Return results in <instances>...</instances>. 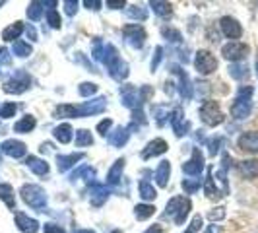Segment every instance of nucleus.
Masks as SVG:
<instances>
[{
  "instance_id": "1",
  "label": "nucleus",
  "mask_w": 258,
  "mask_h": 233,
  "mask_svg": "<svg viewBox=\"0 0 258 233\" xmlns=\"http://www.w3.org/2000/svg\"><path fill=\"white\" fill-rule=\"evenodd\" d=\"M252 91H254L252 86H246V88H241V90L237 91V97H235V101L231 105L233 119L243 121V119H246V116L250 115V109H252V101H250Z\"/></svg>"
},
{
  "instance_id": "2",
  "label": "nucleus",
  "mask_w": 258,
  "mask_h": 233,
  "mask_svg": "<svg viewBox=\"0 0 258 233\" xmlns=\"http://www.w3.org/2000/svg\"><path fill=\"white\" fill-rule=\"evenodd\" d=\"M190 200L188 198H184V196H175V198H171L167 202V214L169 218H173V221L177 223V225H182L184 220H186V216H188V212H190Z\"/></svg>"
},
{
  "instance_id": "3",
  "label": "nucleus",
  "mask_w": 258,
  "mask_h": 233,
  "mask_svg": "<svg viewBox=\"0 0 258 233\" xmlns=\"http://www.w3.org/2000/svg\"><path fill=\"white\" fill-rule=\"evenodd\" d=\"M20 194H22V200L27 206L35 208V210H43L47 204V193L39 185H24Z\"/></svg>"
},
{
  "instance_id": "4",
  "label": "nucleus",
  "mask_w": 258,
  "mask_h": 233,
  "mask_svg": "<svg viewBox=\"0 0 258 233\" xmlns=\"http://www.w3.org/2000/svg\"><path fill=\"white\" fill-rule=\"evenodd\" d=\"M200 119H202V123L204 125H208V127H218V125H221L223 123V113H221L220 105H218V101H204L202 103V107H200Z\"/></svg>"
},
{
  "instance_id": "5",
  "label": "nucleus",
  "mask_w": 258,
  "mask_h": 233,
  "mask_svg": "<svg viewBox=\"0 0 258 233\" xmlns=\"http://www.w3.org/2000/svg\"><path fill=\"white\" fill-rule=\"evenodd\" d=\"M29 84H31V78H29V74H26L24 70H16V72H14V76L8 78V80L4 82L2 90L6 91V93L20 95V93H24V91L29 88Z\"/></svg>"
},
{
  "instance_id": "6",
  "label": "nucleus",
  "mask_w": 258,
  "mask_h": 233,
  "mask_svg": "<svg viewBox=\"0 0 258 233\" xmlns=\"http://www.w3.org/2000/svg\"><path fill=\"white\" fill-rule=\"evenodd\" d=\"M194 66L202 76H208L218 70V59L210 51H198L194 56Z\"/></svg>"
},
{
  "instance_id": "7",
  "label": "nucleus",
  "mask_w": 258,
  "mask_h": 233,
  "mask_svg": "<svg viewBox=\"0 0 258 233\" xmlns=\"http://www.w3.org/2000/svg\"><path fill=\"white\" fill-rule=\"evenodd\" d=\"M221 54H223V59H227L231 63H241L248 54V47L241 41H231V43L221 47Z\"/></svg>"
},
{
  "instance_id": "8",
  "label": "nucleus",
  "mask_w": 258,
  "mask_h": 233,
  "mask_svg": "<svg viewBox=\"0 0 258 233\" xmlns=\"http://www.w3.org/2000/svg\"><path fill=\"white\" fill-rule=\"evenodd\" d=\"M122 35L126 39L132 49H142L144 47V41H146V31H144L142 26L138 24H130V26L122 27Z\"/></svg>"
},
{
  "instance_id": "9",
  "label": "nucleus",
  "mask_w": 258,
  "mask_h": 233,
  "mask_svg": "<svg viewBox=\"0 0 258 233\" xmlns=\"http://www.w3.org/2000/svg\"><path fill=\"white\" fill-rule=\"evenodd\" d=\"M105 107H107V99H105L103 95H99V97H95L91 101H84L82 105H78L76 111H78V116H91V115L103 113Z\"/></svg>"
},
{
  "instance_id": "10",
  "label": "nucleus",
  "mask_w": 258,
  "mask_h": 233,
  "mask_svg": "<svg viewBox=\"0 0 258 233\" xmlns=\"http://www.w3.org/2000/svg\"><path fill=\"white\" fill-rule=\"evenodd\" d=\"M202 171H204V155L200 152V148H194L192 157L182 163V173H186L190 177H200Z\"/></svg>"
},
{
  "instance_id": "11",
  "label": "nucleus",
  "mask_w": 258,
  "mask_h": 233,
  "mask_svg": "<svg viewBox=\"0 0 258 233\" xmlns=\"http://www.w3.org/2000/svg\"><path fill=\"white\" fill-rule=\"evenodd\" d=\"M220 27H221V33H223L227 39H233V41L243 35V27H241V24H239L235 18H231V16L221 18Z\"/></svg>"
},
{
  "instance_id": "12",
  "label": "nucleus",
  "mask_w": 258,
  "mask_h": 233,
  "mask_svg": "<svg viewBox=\"0 0 258 233\" xmlns=\"http://www.w3.org/2000/svg\"><path fill=\"white\" fill-rule=\"evenodd\" d=\"M120 97H122V105L128 109H138L142 107V99H140V90L136 86H122L120 88Z\"/></svg>"
},
{
  "instance_id": "13",
  "label": "nucleus",
  "mask_w": 258,
  "mask_h": 233,
  "mask_svg": "<svg viewBox=\"0 0 258 233\" xmlns=\"http://www.w3.org/2000/svg\"><path fill=\"white\" fill-rule=\"evenodd\" d=\"M239 148L248 154H258V132L256 130H248L239 136Z\"/></svg>"
},
{
  "instance_id": "14",
  "label": "nucleus",
  "mask_w": 258,
  "mask_h": 233,
  "mask_svg": "<svg viewBox=\"0 0 258 233\" xmlns=\"http://www.w3.org/2000/svg\"><path fill=\"white\" fill-rule=\"evenodd\" d=\"M167 142L163 138H155L152 142H148V146L142 150V159H150V157H155V155H161L167 152Z\"/></svg>"
},
{
  "instance_id": "15",
  "label": "nucleus",
  "mask_w": 258,
  "mask_h": 233,
  "mask_svg": "<svg viewBox=\"0 0 258 233\" xmlns=\"http://www.w3.org/2000/svg\"><path fill=\"white\" fill-rule=\"evenodd\" d=\"M16 225L22 233H37L39 231V221L26 216L24 212H16Z\"/></svg>"
},
{
  "instance_id": "16",
  "label": "nucleus",
  "mask_w": 258,
  "mask_h": 233,
  "mask_svg": "<svg viewBox=\"0 0 258 233\" xmlns=\"http://www.w3.org/2000/svg\"><path fill=\"white\" fill-rule=\"evenodd\" d=\"M171 127H173V132L177 134V136H182V134H186V130H188V123H184V111H182L181 107H177L173 113H171Z\"/></svg>"
},
{
  "instance_id": "17",
  "label": "nucleus",
  "mask_w": 258,
  "mask_h": 233,
  "mask_svg": "<svg viewBox=\"0 0 258 233\" xmlns=\"http://www.w3.org/2000/svg\"><path fill=\"white\" fill-rule=\"evenodd\" d=\"M171 72L173 74H177L179 80H181V86H179V90H181V95L184 99H190L192 97V86H190V80H188V74L182 70L181 66H171Z\"/></svg>"
},
{
  "instance_id": "18",
  "label": "nucleus",
  "mask_w": 258,
  "mask_h": 233,
  "mask_svg": "<svg viewBox=\"0 0 258 233\" xmlns=\"http://www.w3.org/2000/svg\"><path fill=\"white\" fill-rule=\"evenodd\" d=\"M2 152L6 155H10L14 159H18V157H24L27 154V148L24 142H20V140H6V142L2 144Z\"/></svg>"
},
{
  "instance_id": "19",
  "label": "nucleus",
  "mask_w": 258,
  "mask_h": 233,
  "mask_svg": "<svg viewBox=\"0 0 258 233\" xmlns=\"http://www.w3.org/2000/svg\"><path fill=\"white\" fill-rule=\"evenodd\" d=\"M109 193H111V189H109L107 185H97V183H93V185H91V204H93V206H101L105 200L109 198Z\"/></svg>"
},
{
  "instance_id": "20",
  "label": "nucleus",
  "mask_w": 258,
  "mask_h": 233,
  "mask_svg": "<svg viewBox=\"0 0 258 233\" xmlns=\"http://www.w3.org/2000/svg\"><path fill=\"white\" fill-rule=\"evenodd\" d=\"M169 175H171V163H169L167 159L159 161V165H157V169H155L154 177H155V183H157L161 189H165V187H167Z\"/></svg>"
},
{
  "instance_id": "21",
  "label": "nucleus",
  "mask_w": 258,
  "mask_h": 233,
  "mask_svg": "<svg viewBox=\"0 0 258 233\" xmlns=\"http://www.w3.org/2000/svg\"><path fill=\"white\" fill-rule=\"evenodd\" d=\"M128 138H130V129H126V127H116L109 134V142L113 144L115 148H122L124 144L128 142Z\"/></svg>"
},
{
  "instance_id": "22",
  "label": "nucleus",
  "mask_w": 258,
  "mask_h": 233,
  "mask_svg": "<svg viewBox=\"0 0 258 233\" xmlns=\"http://www.w3.org/2000/svg\"><path fill=\"white\" fill-rule=\"evenodd\" d=\"M26 165L31 169L35 175H47V173H49V163H47L45 159H39V157H35V155H27Z\"/></svg>"
},
{
  "instance_id": "23",
  "label": "nucleus",
  "mask_w": 258,
  "mask_h": 233,
  "mask_svg": "<svg viewBox=\"0 0 258 233\" xmlns=\"http://www.w3.org/2000/svg\"><path fill=\"white\" fill-rule=\"evenodd\" d=\"M124 157H118L115 163H113V167L109 169V173H107V185H116V183L122 179V169H124Z\"/></svg>"
},
{
  "instance_id": "24",
  "label": "nucleus",
  "mask_w": 258,
  "mask_h": 233,
  "mask_svg": "<svg viewBox=\"0 0 258 233\" xmlns=\"http://www.w3.org/2000/svg\"><path fill=\"white\" fill-rule=\"evenodd\" d=\"M239 173L245 179H256L258 177V159H245L239 163Z\"/></svg>"
},
{
  "instance_id": "25",
  "label": "nucleus",
  "mask_w": 258,
  "mask_h": 233,
  "mask_svg": "<svg viewBox=\"0 0 258 233\" xmlns=\"http://www.w3.org/2000/svg\"><path fill=\"white\" fill-rule=\"evenodd\" d=\"M80 159H84V154H70V155H58L56 157V165H58V171H68L72 165H76Z\"/></svg>"
},
{
  "instance_id": "26",
  "label": "nucleus",
  "mask_w": 258,
  "mask_h": 233,
  "mask_svg": "<svg viewBox=\"0 0 258 233\" xmlns=\"http://www.w3.org/2000/svg\"><path fill=\"white\" fill-rule=\"evenodd\" d=\"M0 200H4L8 208L16 210V196H14L12 185H8V183H0Z\"/></svg>"
},
{
  "instance_id": "27",
  "label": "nucleus",
  "mask_w": 258,
  "mask_h": 233,
  "mask_svg": "<svg viewBox=\"0 0 258 233\" xmlns=\"http://www.w3.org/2000/svg\"><path fill=\"white\" fill-rule=\"evenodd\" d=\"M72 127L68 125V123H64V125H58L56 129L52 130V134H54V138L58 140L60 144H68L70 140H72Z\"/></svg>"
},
{
  "instance_id": "28",
  "label": "nucleus",
  "mask_w": 258,
  "mask_h": 233,
  "mask_svg": "<svg viewBox=\"0 0 258 233\" xmlns=\"http://www.w3.org/2000/svg\"><path fill=\"white\" fill-rule=\"evenodd\" d=\"M35 125H37L35 116L26 115V116H22V119H20V121L14 125V130H16V132H22V134H26V132H31V130L35 129Z\"/></svg>"
},
{
  "instance_id": "29",
  "label": "nucleus",
  "mask_w": 258,
  "mask_h": 233,
  "mask_svg": "<svg viewBox=\"0 0 258 233\" xmlns=\"http://www.w3.org/2000/svg\"><path fill=\"white\" fill-rule=\"evenodd\" d=\"M22 31H26V27H24V24L22 22H16V24H12V26H8L4 31H2V39L4 41H18V37L22 35Z\"/></svg>"
},
{
  "instance_id": "30",
  "label": "nucleus",
  "mask_w": 258,
  "mask_h": 233,
  "mask_svg": "<svg viewBox=\"0 0 258 233\" xmlns=\"http://www.w3.org/2000/svg\"><path fill=\"white\" fill-rule=\"evenodd\" d=\"M54 116H56V119H74V116H78L76 105H70V103L58 105V107L54 109Z\"/></svg>"
},
{
  "instance_id": "31",
  "label": "nucleus",
  "mask_w": 258,
  "mask_h": 233,
  "mask_svg": "<svg viewBox=\"0 0 258 233\" xmlns=\"http://www.w3.org/2000/svg\"><path fill=\"white\" fill-rule=\"evenodd\" d=\"M12 52L16 56H20V59H26L29 56L33 49H31V45L26 43V41H22V39H18V41H14V47H12Z\"/></svg>"
},
{
  "instance_id": "32",
  "label": "nucleus",
  "mask_w": 258,
  "mask_h": 233,
  "mask_svg": "<svg viewBox=\"0 0 258 233\" xmlns=\"http://www.w3.org/2000/svg\"><path fill=\"white\" fill-rule=\"evenodd\" d=\"M154 214H155L154 204H138V206L134 208V216H136L138 220H148V218H152Z\"/></svg>"
},
{
  "instance_id": "33",
  "label": "nucleus",
  "mask_w": 258,
  "mask_h": 233,
  "mask_svg": "<svg viewBox=\"0 0 258 233\" xmlns=\"http://www.w3.org/2000/svg\"><path fill=\"white\" fill-rule=\"evenodd\" d=\"M229 74H231V78H235V80H245V78L248 76V66L243 65V63H233V65L229 66Z\"/></svg>"
},
{
  "instance_id": "34",
  "label": "nucleus",
  "mask_w": 258,
  "mask_h": 233,
  "mask_svg": "<svg viewBox=\"0 0 258 233\" xmlns=\"http://www.w3.org/2000/svg\"><path fill=\"white\" fill-rule=\"evenodd\" d=\"M45 4L43 2H31L29 6H27V18L31 20V22H39L41 20V16H43V8Z\"/></svg>"
},
{
  "instance_id": "35",
  "label": "nucleus",
  "mask_w": 258,
  "mask_h": 233,
  "mask_svg": "<svg viewBox=\"0 0 258 233\" xmlns=\"http://www.w3.org/2000/svg\"><path fill=\"white\" fill-rule=\"evenodd\" d=\"M93 144V136H91L90 130L80 129L76 130V146L78 148H86V146H91Z\"/></svg>"
},
{
  "instance_id": "36",
  "label": "nucleus",
  "mask_w": 258,
  "mask_h": 233,
  "mask_svg": "<svg viewBox=\"0 0 258 233\" xmlns=\"http://www.w3.org/2000/svg\"><path fill=\"white\" fill-rule=\"evenodd\" d=\"M80 177H84V179H86L88 183H93V177H95V169L82 165V167L78 169V171H74V173L70 175V179H72V181H76V179H80Z\"/></svg>"
},
{
  "instance_id": "37",
  "label": "nucleus",
  "mask_w": 258,
  "mask_h": 233,
  "mask_svg": "<svg viewBox=\"0 0 258 233\" xmlns=\"http://www.w3.org/2000/svg\"><path fill=\"white\" fill-rule=\"evenodd\" d=\"M138 191H140V196H142L144 200H155V196H157L154 185H150L148 181H140Z\"/></svg>"
},
{
  "instance_id": "38",
  "label": "nucleus",
  "mask_w": 258,
  "mask_h": 233,
  "mask_svg": "<svg viewBox=\"0 0 258 233\" xmlns=\"http://www.w3.org/2000/svg\"><path fill=\"white\" fill-rule=\"evenodd\" d=\"M150 6L154 8V12L157 16H161V18H167L171 16V4L169 2H159V0H154V2H150Z\"/></svg>"
},
{
  "instance_id": "39",
  "label": "nucleus",
  "mask_w": 258,
  "mask_h": 233,
  "mask_svg": "<svg viewBox=\"0 0 258 233\" xmlns=\"http://www.w3.org/2000/svg\"><path fill=\"white\" fill-rule=\"evenodd\" d=\"M204 193H206L208 198H218L221 196L220 191L214 187V177H212V171L208 173V179H206V185H204Z\"/></svg>"
},
{
  "instance_id": "40",
  "label": "nucleus",
  "mask_w": 258,
  "mask_h": 233,
  "mask_svg": "<svg viewBox=\"0 0 258 233\" xmlns=\"http://www.w3.org/2000/svg\"><path fill=\"white\" fill-rule=\"evenodd\" d=\"M78 93H80L82 97H91L93 93H97V84H93V82H84V84H80Z\"/></svg>"
},
{
  "instance_id": "41",
  "label": "nucleus",
  "mask_w": 258,
  "mask_h": 233,
  "mask_svg": "<svg viewBox=\"0 0 258 233\" xmlns=\"http://www.w3.org/2000/svg\"><path fill=\"white\" fill-rule=\"evenodd\" d=\"M126 16L132 18V20H140V22H144V20L148 18V12H146L144 8H140V6H128V8H126Z\"/></svg>"
},
{
  "instance_id": "42",
  "label": "nucleus",
  "mask_w": 258,
  "mask_h": 233,
  "mask_svg": "<svg viewBox=\"0 0 258 233\" xmlns=\"http://www.w3.org/2000/svg\"><path fill=\"white\" fill-rule=\"evenodd\" d=\"M47 22H49V26L54 27V29H58L60 24H62V20H60V14L56 12L54 8H49V12H47Z\"/></svg>"
},
{
  "instance_id": "43",
  "label": "nucleus",
  "mask_w": 258,
  "mask_h": 233,
  "mask_svg": "<svg viewBox=\"0 0 258 233\" xmlns=\"http://www.w3.org/2000/svg\"><path fill=\"white\" fill-rule=\"evenodd\" d=\"M16 111H18V105L16 103H4L0 107V116L2 119H10V116L16 115Z\"/></svg>"
},
{
  "instance_id": "44",
  "label": "nucleus",
  "mask_w": 258,
  "mask_h": 233,
  "mask_svg": "<svg viewBox=\"0 0 258 233\" xmlns=\"http://www.w3.org/2000/svg\"><path fill=\"white\" fill-rule=\"evenodd\" d=\"M182 189H184V193H186V194L196 193V191L200 189V179H194V181H190V179H184V181H182Z\"/></svg>"
},
{
  "instance_id": "45",
  "label": "nucleus",
  "mask_w": 258,
  "mask_h": 233,
  "mask_svg": "<svg viewBox=\"0 0 258 233\" xmlns=\"http://www.w3.org/2000/svg\"><path fill=\"white\" fill-rule=\"evenodd\" d=\"M161 33H163L169 41H173V43H179V41L182 39L181 33H179L177 29H173V27H163V29H161Z\"/></svg>"
},
{
  "instance_id": "46",
  "label": "nucleus",
  "mask_w": 258,
  "mask_h": 233,
  "mask_svg": "<svg viewBox=\"0 0 258 233\" xmlns=\"http://www.w3.org/2000/svg\"><path fill=\"white\" fill-rule=\"evenodd\" d=\"M208 218L212 221H220L225 218V208L223 206H218V208H214V210H210L208 212Z\"/></svg>"
},
{
  "instance_id": "47",
  "label": "nucleus",
  "mask_w": 258,
  "mask_h": 233,
  "mask_svg": "<svg viewBox=\"0 0 258 233\" xmlns=\"http://www.w3.org/2000/svg\"><path fill=\"white\" fill-rule=\"evenodd\" d=\"M200 227H202V216L198 214V216H194V218H192L190 225L186 227V231H184V233H198V231H200Z\"/></svg>"
},
{
  "instance_id": "48",
  "label": "nucleus",
  "mask_w": 258,
  "mask_h": 233,
  "mask_svg": "<svg viewBox=\"0 0 258 233\" xmlns=\"http://www.w3.org/2000/svg\"><path fill=\"white\" fill-rule=\"evenodd\" d=\"M154 113H155V119H157V125H159V127H163V125H165V121L171 116L167 111H165V109H161V107H155Z\"/></svg>"
},
{
  "instance_id": "49",
  "label": "nucleus",
  "mask_w": 258,
  "mask_h": 233,
  "mask_svg": "<svg viewBox=\"0 0 258 233\" xmlns=\"http://www.w3.org/2000/svg\"><path fill=\"white\" fill-rule=\"evenodd\" d=\"M111 125H113V121H111V119H105V121H101V123L97 125V132H99L101 136H107V132H109V129H111Z\"/></svg>"
},
{
  "instance_id": "50",
  "label": "nucleus",
  "mask_w": 258,
  "mask_h": 233,
  "mask_svg": "<svg viewBox=\"0 0 258 233\" xmlns=\"http://www.w3.org/2000/svg\"><path fill=\"white\" fill-rule=\"evenodd\" d=\"M12 63V54L8 49H4V47H0V66L2 65H10Z\"/></svg>"
},
{
  "instance_id": "51",
  "label": "nucleus",
  "mask_w": 258,
  "mask_h": 233,
  "mask_svg": "<svg viewBox=\"0 0 258 233\" xmlns=\"http://www.w3.org/2000/svg\"><path fill=\"white\" fill-rule=\"evenodd\" d=\"M221 144V138H212V140H208V148H210V155H216L218 154V146Z\"/></svg>"
},
{
  "instance_id": "52",
  "label": "nucleus",
  "mask_w": 258,
  "mask_h": 233,
  "mask_svg": "<svg viewBox=\"0 0 258 233\" xmlns=\"http://www.w3.org/2000/svg\"><path fill=\"white\" fill-rule=\"evenodd\" d=\"M64 10H66V14H68V16H74V14H76V10H78V2H76V0H66Z\"/></svg>"
},
{
  "instance_id": "53",
  "label": "nucleus",
  "mask_w": 258,
  "mask_h": 233,
  "mask_svg": "<svg viewBox=\"0 0 258 233\" xmlns=\"http://www.w3.org/2000/svg\"><path fill=\"white\" fill-rule=\"evenodd\" d=\"M43 231L45 233H64V229H62L60 225H56V223H45V225H43Z\"/></svg>"
},
{
  "instance_id": "54",
  "label": "nucleus",
  "mask_w": 258,
  "mask_h": 233,
  "mask_svg": "<svg viewBox=\"0 0 258 233\" xmlns=\"http://www.w3.org/2000/svg\"><path fill=\"white\" fill-rule=\"evenodd\" d=\"M161 52H163V49H161V47H155V56L152 59V70H157L159 61H161Z\"/></svg>"
},
{
  "instance_id": "55",
  "label": "nucleus",
  "mask_w": 258,
  "mask_h": 233,
  "mask_svg": "<svg viewBox=\"0 0 258 233\" xmlns=\"http://www.w3.org/2000/svg\"><path fill=\"white\" fill-rule=\"evenodd\" d=\"M107 6L113 8V10H118V8H124L126 2H124V0H107Z\"/></svg>"
},
{
  "instance_id": "56",
  "label": "nucleus",
  "mask_w": 258,
  "mask_h": 233,
  "mask_svg": "<svg viewBox=\"0 0 258 233\" xmlns=\"http://www.w3.org/2000/svg\"><path fill=\"white\" fill-rule=\"evenodd\" d=\"M84 6H86V8H90V10H95V12H97V10L101 8V2H99V0H86V2H84Z\"/></svg>"
},
{
  "instance_id": "57",
  "label": "nucleus",
  "mask_w": 258,
  "mask_h": 233,
  "mask_svg": "<svg viewBox=\"0 0 258 233\" xmlns=\"http://www.w3.org/2000/svg\"><path fill=\"white\" fill-rule=\"evenodd\" d=\"M26 33H27V37L31 39V41H37V31H35V29H33L31 26L26 27Z\"/></svg>"
},
{
  "instance_id": "58",
  "label": "nucleus",
  "mask_w": 258,
  "mask_h": 233,
  "mask_svg": "<svg viewBox=\"0 0 258 233\" xmlns=\"http://www.w3.org/2000/svg\"><path fill=\"white\" fill-rule=\"evenodd\" d=\"M144 233H163V227L161 225H152V227H148Z\"/></svg>"
},
{
  "instance_id": "59",
  "label": "nucleus",
  "mask_w": 258,
  "mask_h": 233,
  "mask_svg": "<svg viewBox=\"0 0 258 233\" xmlns=\"http://www.w3.org/2000/svg\"><path fill=\"white\" fill-rule=\"evenodd\" d=\"M206 233H220V227H218V225H210Z\"/></svg>"
},
{
  "instance_id": "60",
  "label": "nucleus",
  "mask_w": 258,
  "mask_h": 233,
  "mask_svg": "<svg viewBox=\"0 0 258 233\" xmlns=\"http://www.w3.org/2000/svg\"><path fill=\"white\" fill-rule=\"evenodd\" d=\"M74 233H95L93 229H76Z\"/></svg>"
},
{
  "instance_id": "61",
  "label": "nucleus",
  "mask_w": 258,
  "mask_h": 233,
  "mask_svg": "<svg viewBox=\"0 0 258 233\" xmlns=\"http://www.w3.org/2000/svg\"><path fill=\"white\" fill-rule=\"evenodd\" d=\"M113 233H122V231H120V229H115V231H113Z\"/></svg>"
}]
</instances>
